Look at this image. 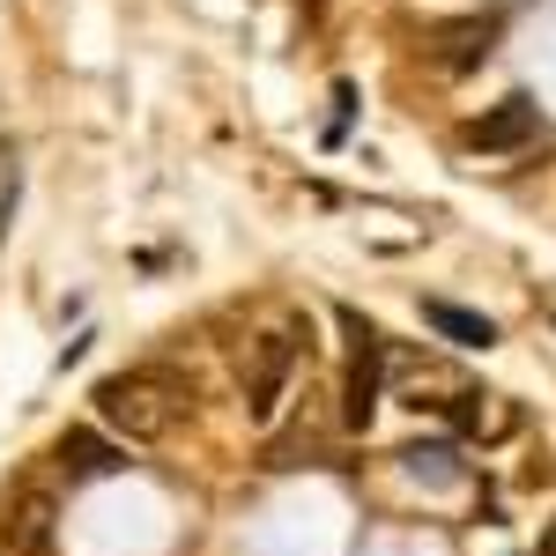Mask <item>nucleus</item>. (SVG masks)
Returning a JSON list of instances; mask_svg holds the SVG:
<instances>
[{"label":"nucleus","mask_w":556,"mask_h":556,"mask_svg":"<svg viewBox=\"0 0 556 556\" xmlns=\"http://www.w3.org/2000/svg\"><path fill=\"white\" fill-rule=\"evenodd\" d=\"M8 215H15V193H8V201H0V238H8Z\"/></svg>","instance_id":"10"},{"label":"nucleus","mask_w":556,"mask_h":556,"mask_svg":"<svg viewBox=\"0 0 556 556\" xmlns=\"http://www.w3.org/2000/svg\"><path fill=\"white\" fill-rule=\"evenodd\" d=\"M342 327H349L342 424H349V430H364V424H371V416H379V364H386V342H379V327H364L356 312H342Z\"/></svg>","instance_id":"3"},{"label":"nucleus","mask_w":556,"mask_h":556,"mask_svg":"<svg viewBox=\"0 0 556 556\" xmlns=\"http://www.w3.org/2000/svg\"><path fill=\"white\" fill-rule=\"evenodd\" d=\"M0 542H8V549H30V556L52 542V497H45L38 482H15V490L0 497Z\"/></svg>","instance_id":"6"},{"label":"nucleus","mask_w":556,"mask_h":556,"mask_svg":"<svg viewBox=\"0 0 556 556\" xmlns=\"http://www.w3.org/2000/svg\"><path fill=\"white\" fill-rule=\"evenodd\" d=\"M52 468L67 475V482H89V475H119V468H127V445H112L104 430L75 424V430H60V445H52Z\"/></svg>","instance_id":"7"},{"label":"nucleus","mask_w":556,"mask_h":556,"mask_svg":"<svg viewBox=\"0 0 556 556\" xmlns=\"http://www.w3.org/2000/svg\"><path fill=\"white\" fill-rule=\"evenodd\" d=\"M89 401H97V424L119 430L127 445H156V438L178 424V393L156 379V371H112Z\"/></svg>","instance_id":"1"},{"label":"nucleus","mask_w":556,"mask_h":556,"mask_svg":"<svg viewBox=\"0 0 556 556\" xmlns=\"http://www.w3.org/2000/svg\"><path fill=\"white\" fill-rule=\"evenodd\" d=\"M290 379H298V334L290 327H275V334H260L253 342V371H245V424H275L282 416V401H290Z\"/></svg>","instance_id":"2"},{"label":"nucleus","mask_w":556,"mask_h":556,"mask_svg":"<svg viewBox=\"0 0 556 556\" xmlns=\"http://www.w3.org/2000/svg\"><path fill=\"white\" fill-rule=\"evenodd\" d=\"M453 424L468 430V438H505L519 416H513V408H497V393H460V401H453Z\"/></svg>","instance_id":"9"},{"label":"nucleus","mask_w":556,"mask_h":556,"mask_svg":"<svg viewBox=\"0 0 556 556\" xmlns=\"http://www.w3.org/2000/svg\"><path fill=\"white\" fill-rule=\"evenodd\" d=\"M542 134V112H534V97H505V104H490L482 119H468V141L475 156H505V149H527Z\"/></svg>","instance_id":"5"},{"label":"nucleus","mask_w":556,"mask_h":556,"mask_svg":"<svg viewBox=\"0 0 556 556\" xmlns=\"http://www.w3.org/2000/svg\"><path fill=\"white\" fill-rule=\"evenodd\" d=\"M542 556H556V527H549V534H542Z\"/></svg>","instance_id":"11"},{"label":"nucleus","mask_w":556,"mask_h":556,"mask_svg":"<svg viewBox=\"0 0 556 556\" xmlns=\"http://www.w3.org/2000/svg\"><path fill=\"white\" fill-rule=\"evenodd\" d=\"M490 45H497V15H460V23H430L424 30V52L445 67V75H468L490 60Z\"/></svg>","instance_id":"4"},{"label":"nucleus","mask_w":556,"mask_h":556,"mask_svg":"<svg viewBox=\"0 0 556 556\" xmlns=\"http://www.w3.org/2000/svg\"><path fill=\"white\" fill-rule=\"evenodd\" d=\"M424 327H430V334H445L453 349H490V342H497V327H490L482 312L445 304V298H424Z\"/></svg>","instance_id":"8"}]
</instances>
